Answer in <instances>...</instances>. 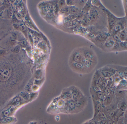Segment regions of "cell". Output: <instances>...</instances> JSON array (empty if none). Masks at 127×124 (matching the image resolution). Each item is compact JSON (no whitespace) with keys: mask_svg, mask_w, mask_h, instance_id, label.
Returning <instances> with one entry per match:
<instances>
[{"mask_svg":"<svg viewBox=\"0 0 127 124\" xmlns=\"http://www.w3.org/2000/svg\"><path fill=\"white\" fill-rule=\"evenodd\" d=\"M78 113L75 101L73 99H71L66 101L65 108H64V113L74 114Z\"/></svg>","mask_w":127,"mask_h":124,"instance_id":"1","label":"cell"},{"mask_svg":"<svg viewBox=\"0 0 127 124\" xmlns=\"http://www.w3.org/2000/svg\"><path fill=\"white\" fill-rule=\"evenodd\" d=\"M99 72L104 78L108 79L111 78L115 75L117 71L113 67L106 66L100 69Z\"/></svg>","mask_w":127,"mask_h":124,"instance_id":"2","label":"cell"},{"mask_svg":"<svg viewBox=\"0 0 127 124\" xmlns=\"http://www.w3.org/2000/svg\"><path fill=\"white\" fill-rule=\"evenodd\" d=\"M72 93V99L76 101L84 96V94L81 90L76 86L72 85L69 87Z\"/></svg>","mask_w":127,"mask_h":124,"instance_id":"3","label":"cell"},{"mask_svg":"<svg viewBox=\"0 0 127 124\" xmlns=\"http://www.w3.org/2000/svg\"><path fill=\"white\" fill-rule=\"evenodd\" d=\"M75 102L76 108L79 113L86 107L88 103V100L87 98L85 95L81 98L75 101Z\"/></svg>","mask_w":127,"mask_h":124,"instance_id":"4","label":"cell"},{"mask_svg":"<svg viewBox=\"0 0 127 124\" xmlns=\"http://www.w3.org/2000/svg\"><path fill=\"white\" fill-rule=\"evenodd\" d=\"M59 96L65 101L72 99V93L69 87L63 89Z\"/></svg>","mask_w":127,"mask_h":124,"instance_id":"5","label":"cell"},{"mask_svg":"<svg viewBox=\"0 0 127 124\" xmlns=\"http://www.w3.org/2000/svg\"><path fill=\"white\" fill-rule=\"evenodd\" d=\"M11 69L9 67H2L0 69V79L6 80L8 78L11 73Z\"/></svg>","mask_w":127,"mask_h":124,"instance_id":"6","label":"cell"},{"mask_svg":"<svg viewBox=\"0 0 127 124\" xmlns=\"http://www.w3.org/2000/svg\"><path fill=\"white\" fill-rule=\"evenodd\" d=\"M93 101L94 109V114L93 117V118H94L102 110L103 107L102 104L100 101H96L93 99Z\"/></svg>","mask_w":127,"mask_h":124,"instance_id":"7","label":"cell"},{"mask_svg":"<svg viewBox=\"0 0 127 124\" xmlns=\"http://www.w3.org/2000/svg\"><path fill=\"white\" fill-rule=\"evenodd\" d=\"M115 98V97L114 94L109 93L108 95L105 96L103 101L101 102L103 107H104L110 104Z\"/></svg>","mask_w":127,"mask_h":124,"instance_id":"8","label":"cell"},{"mask_svg":"<svg viewBox=\"0 0 127 124\" xmlns=\"http://www.w3.org/2000/svg\"><path fill=\"white\" fill-rule=\"evenodd\" d=\"M115 98L118 101L126 98V90H116L114 93Z\"/></svg>","mask_w":127,"mask_h":124,"instance_id":"9","label":"cell"},{"mask_svg":"<svg viewBox=\"0 0 127 124\" xmlns=\"http://www.w3.org/2000/svg\"><path fill=\"white\" fill-rule=\"evenodd\" d=\"M83 58V57H82L81 53L79 51H76L73 53L71 56L70 58L71 64L78 62L82 61Z\"/></svg>","mask_w":127,"mask_h":124,"instance_id":"10","label":"cell"},{"mask_svg":"<svg viewBox=\"0 0 127 124\" xmlns=\"http://www.w3.org/2000/svg\"><path fill=\"white\" fill-rule=\"evenodd\" d=\"M117 109L123 112H126L127 109L126 98H125L118 101L117 103Z\"/></svg>","mask_w":127,"mask_h":124,"instance_id":"11","label":"cell"},{"mask_svg":"<svg viewBox=\"0 0 127 124\" xmlns=\"http://www.w3.org/2000/svg\"><path fill=\"white\" fill-rule=\"evenodd\" d=\"M71 64L72 67L77 71L83 72L86 70V69L82 61L72 63Z\"/></svg>","mask_w":127,"mask_h":124,"instance_id":"12","label":"cell"},{"mask_svg":"<svg viewBox=\"0 0 127 124\" xmlns=\"http://www.w3.org/2000/svg\"><path fill=\"white\" fill-rule=\"evenodd\" d=\"M82 62L84 64V66L86 70H89L92 69L95 65V62L88 59H85L83 57L82 60Z\"/></svg>","mask_w":127,"mask_h":124,"instance_id":"13","label":"cell"},{"mask_svg":"<svg viewBox=\"0 0 127 124\" xmlns=\"http://www.w3.org/2000/svg\"><path fill=\"white\" fill-rule=\"evenodd\" d=\"M84 58L95 62L96 60L95 56L94 53L88 50H85L84 51Z\"/></svg>","mask_w":127,"mask_h":124,"instance_id":"14","label":"cell"},{"mask_svg":"<svg viewBox=\"0 0 127 124\" xmlns=\"http://www.w3.org/2000/svg\"><path fill=\"white\" fill-rule=\"evenodd\" d=\"M92 119L97 122H99L101 120L107 119V113L103 110H102L97 115Z\"/></svg>","mask_w":127,"mask_h":124,"instance_id":"15","label":"cell"},{"mask_svg":"<svg viewBox=\"0 0 127 124\" xmlns=\"http://www.w3.org/2000/svg\"><path fill=\"white\" fill-rule=\"evenodd\" d=\"M98 15V11L95 8H92L90 11L89 18L90 20H94L97 18Z\"/></svg>","mask_w":127,"mask_h":124,"instance_id":"16","label":"cell"},{"mask_svg":"<svg viewBox=\"0 0 127 124\" xmlns=\"http://www.w3.org/2000/svg\"><path fill=\"white\" fill-rule=\"evenodd\" d=\"M108 79L105 78L104 80L99 82V87L101 90H102L107 85L108 82Z\"/></svg>","mask_w":127,"mask_h":124,"instance_id":"17","label":"cell"},{"mask_svg":"<svg viewBox=\"0 0 127 124\" xmlns=\"http://www.w3.org/2000/svg\"><path fill=\"white\" fill-rule=\"evenodd\" d=\"M115 42L114 39H109L106 41L105 44V45L106 47L110 48L113 46Z\"/></svg>","mask_w":127,"mask_h":124,"instance_id":"18","label":"cell"},{"mask_svg":"<svg viewBox=\"0 0 127 124\" xmlns=\"http://www.w3.org/2000/svg\"><path fill=\"white\" fill-rule=\"evenodd\" d=\"M119 110L118 109L112 111L107 114V119H111L118 112Z\"/></svg>","mask_w":127,"mask_h":124,"instance_id":"19","label":"cell"},{"mask_svg":"<svg viewBox=\"0 0 127 124\" xmlns=\"http://www.w3.org/2000/svg\"><path fill=\"white\" fill-rule=\"evenodd\" d=\"M108 34L106 33H102L99 35L97 37V39L101 41H103L106 40L107 38L108 37Z\"/></svg>","mask_w":127,"mask_h":124,"instance_id":"20","label":"cell"},{"mask_svg":"<svg viewBox=\"0 0 127 124\" xmlns=\"http://www.w3.org/2000/svg\"><path fill=\"white\" fill-rule=\"evenodd\" d=\"M119 37L120 40L124 41L126 38V33L124 30L120 32L119 35Z\"/></svg>","mask_w":127,"mask_h":124,"instance_id":"21","label":"cell"},{"mask_svg":"<svg viewBox=\"0 0 127 124\" xmlns=\"http://www.w3.org/2000/svg\"><path fill=\"white\" fill-rule=\"evenodd\" d=\"M122 29V26L121 24H117L114 26L113 28V31L114 32H118L120 31Z\"/></svg>","mask_w":127,"mask_h":124,"instance_id":"22","label":"cell"},{"mask_svg":"<svg viewBox=\"0 0 127 124\" xmlns=\"http://www.w3.org/2000/svg\"><path fill=\"white\" fill-rule=\"evenodd\" d=\"M116 21L114 18L111 17L109 20V25L110 27H114L116 25Z\"/></svg>","mask_w":127,"mask_h":124,"instance_id":"23","label":"cell"},{"mask_svg":"<svg viewBox=\"0 0 127 124\" xmlns=\"http://www.w3.org/2000/svg\"><path fill=\"white\" fill-rule=\"evenodd\" d=\"M66 2L67 4L69 6L73 5L75 3L73 0H67Z\"/></svg>","mask_w":127,"mask_h":124,"instance_id":"24","label":"cell"},{"mask_svg":"<svg viewBox=\"0 0 127 124\" xmlns=\"http://www.w3.org/2000/svg\"><path fill=\"white\" fill-rule=\"evenodd\" d=\"M113 38L114 40H116V41H120V40L119 37V35L117 34H114L113 35Z\"/></svg>","mask_w":127,"mask_h":124,"instance_id":"25","label":"cell"},{"mask_svg":"<svg viewBox=\"0 0 127 124\" xmlns=\"http://www.w3.org/2000/svg\"><path fill=\"white\" fill-rule=\"evenodd\" d=\"M74 16L73 15H70L66 18V20H70L74 18Z\"/></svg>","mask_w":127,"mask_h":124,"instance_id":"26","label":"cell"},{"mask_svg":"<svg viewBox=\"0 0 127 124\" xmlns=\"http://www.w3.org/2000/svg\"><path fill=\"white\" fill-rule=\"evenodd\" d=\"M99 124H108L107 122V119L101 120L98 122Z\"/></svg>","mask_w":127,"mask_h":124,"instance_id":"27","label":"cell"},{"mask_svg":"<svg viewBox=\"0 0 127 124\" xmlns=\"http://www.w3.org/2000/svg\"><path fill=\"white\" fill-rule=\"evenodd\" d=\"M20 50V47L19 46H17L14 49V52H15L18 53L19 52Z\"/></svg>","mask_w":127,"mask_h":124,"instance_id":"28","label":"cell"},{"mask_svg":"<svg viewBox=\"0 0 127 124\" xmlns=\"http://www.w3.org/2000/svg\"><path fill=\"white\" fill-rule=\"evenodd\" d=\"M83 21V23H84V24H87L88 23V22H89V20H88V18H84Z\"/></svg>","mask_w":127,"mask_h":124,"instance_id":"29","label":"cell"},{"mask_svg":"<svg viewBox=\"0 0 127 124\" xmlns=\"http://www.w3.org/2000/svg\"><path fill=\"white\" fill-rule=\"evenodd\" d=\"M76 22L75 21H72L71 22H70L69 23V26H74L76 24Z\"/></svg>","mask_w":127,"mask_h":124,"instance_id":"30","label":"cell"},{"mask_svg":"<svg viewBox=\"0 0 127 124\" xmlns=\"http://www.w3.org/2000/svg\"><path fill=\"white\" fill-rule=\"evenodd\" d=\"M64 1H61L59 3V6L60 7H62L64 5V4H65Z\"/></svg>","mask_w":127,"mask_h":124,"instance_id":"31","label":"cell"},{"mask_svg":"<svg viewBox=\"0 0 127 124\" xmlns=\"http://www.w3.org/2000/svg\"><path fill=\"white\" fill-rule=\"evenodd\" d=\"M21 44L23 46H24L26 44V42L25 41L23 40L21 42Z\"/></svg>","mask_w":127,"mask_h":124,"instance_id":"32","label":"cell"},{"mask_svg":"<svg viewBox=\"0 0 127 124\" xmlns=\"http://www.w3.org/2000/svg\"><path fill=\"white\" fill-rule=\"evenodd\" d=\"M12 35H13V37L14 38H15V39H16V38H17V35L15 33H13Z\"/></svg>","mask_w":127,"mask_h":124,"instance_id":"33","label":"cell"},{"mask_svg":"<svg viewBox=\"0 0 127 124\" xmlns=\"http://www.w3.org/2000/svg\"><path fill=\"white\" fill-rule=\"evenodd\" d=\"M47 8H48V9L50 10L52 9V6L50 5H49L48 6V7H47Z\"/></svg>","mask_w":127,"mask_h":124,"instance_id":"34","label":"cell"},{"mask_svg":"<svg viewBox=\"0 0 127 124\" xmlns=\"http://www.w3.org/2000/svg\"><path fill=\"white\" fill-rule=\"evenodd\" d=\"M4 52L3 51H0V55H2L4 53Z\"/></svg>","mask_w":127,"mask_h":124,"instance_id":"35","label":"cell"},{"mask_svg":"<svg viewBox=\"0 0 127 124\" xmlns=\"http://www.w3.org/2000/svg\"><path fill=\"white\" fill-rule=\"evenodd\" d=\"M11 41L12 43H14L15 42V40H14V39H12V40H11Z\"/></svg>","mask_w":127,"mask_h":124,"instance_id":"36","label":"cell"},{"mask_svg":"<svg viewBox=\"0 0 127 124\" xmlns=\"http://www.w3.org/2000/svg\"><path fill=\"white\" fill-rule=\"evenodd\" d=\"M49 17L52 18V14H49Z\"/></svg>","mask_w":127,"mask_h":124,"instance_id":"37","label":"cell"}]
</instances>
